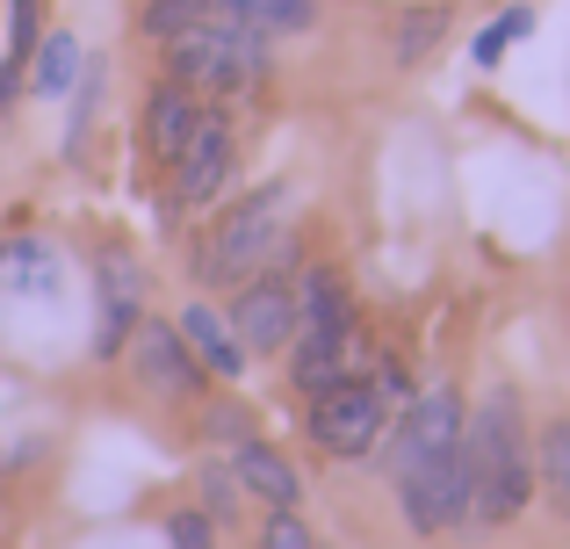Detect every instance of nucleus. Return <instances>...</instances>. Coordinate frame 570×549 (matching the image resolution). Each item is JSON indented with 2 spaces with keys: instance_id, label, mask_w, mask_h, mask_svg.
Here are the masks:
<instances>
[{
  "instance_id": "1",
  "label": "nucleus",
  "mask_w": 570,
  "mask_h": 549,
  "mask_svg": "<svg viewBox=\"0 0 570 549\" xmlns=\"http://www.w3.org/2000/svg\"><path fill=\"white\" fill-rule=\"evenodd\" d=\"M462 470H470V521L505 528L534 499V449L520 434V398L484 391L462 420Z\"/></svg>"
},
{
  "instance_id": "2",
  "label": "nucleus",
  "mask_w": 570,
  "mask_h": 549,
  "mask_svg": "<svg viewBox=\"0 0 570 549\" xmlns=\"http://www.w3.org/2000/svg\"><path fill=\"white\" fill-rule=\"evenodd\" d=\"M275 66V43L253 37V29H188L167 43V72L188 95L217 101V95H253Z\"/></svg>"
},
{
  "instance_id": "3",
  "label": "nucleus",
  "mask_w": 570,
  "mask_h": 549,
  "mask_svg": "<svg viewBox=\"0 0 570 549\" xmlns=\"http://www.w3.org/2000/svg\"><path fill=\"white\" fill-rule=\"evenodd\" d=\"M282 217H289V196L282 188H253V196H238L232 210L209 225V239H203V282H253V275H267V261H275V246H282Z\"/></svg>"
},
{
  "instance_id": "4",
  "label": "nucleus",
  "mask_w": 570,
  "mask_h": 549,
  "mask_svg": "<svg viewBox=\"0 0 570 549\" xmlns=\"http://www.w3.org/2000/svg\"><path fill=\"white\" fill-rule=\"evenodd\" d=\"M397 507H404V521H412L419 536H448V528L470 521V470H462V441L397 470Z\"/></svg>"
},
{
  "instance_id": "5",
  "label": "nucleus",
  "mask_w": 570,
  "mask_h": 549,
  "mask_svg": "<svg viewBox=\"0 0 570 549\" xmlns=\"http://www.w3.org/2000/svg\"><path fill=\"white\" fill-rule=\"evenodd\" d=\"M383 427H390V405L376 398L368 376H347V383L311 398V441L325 455H368L383 441Z\"/></svg>"
},
{
  "instance_id": "6",
  "label": "nucleus",
  "mask_w": 570,
  "mask_h": 549,
  "mask_svg": "<svg viewBox=\"0 0 570 549\" xmlns=\"http://www.w3.org/2000/svg\"><path fill=\"white\" fill-rule=\"evenodd\" d=\"M167 167H174V210H209V203L232 188V174H238V138L209 116Z\"/></svg>"
},
{
  "instance_id": "7",
  "label": "nucleus",
  "mask_w": 570,
  "mask_h": 549,
  "mask_svg": "<svg viewBox=\"0 0 570 549\" xmlns=\"http://www.w3.org/2000/svg\"><path fill=\"white\" fill-rule=\"evenodd\" d=\"M246 354H275L296 340V282L289 275H253L238 282V304L224 311Z\"/></svg>"
},
{
  "instance_id": "8",
  "label": "nucleus",
  "mask_w": 570,
  "mask_h": 549,
  "mask_svg": "<svg viewBox=\"0 0 570 549\" xmlns=\"http://www.w3.org/2000/svg\"><path fill=\"white\" fill-rule=\"evenodd\" d=\"M209 116H217V109H209L203 95H188L181 80L153 87V101H145V153H153V159H174L195 130L209 124Z\"/></svg>"
},
{
  "instance_id": "9",
  "label": "nucleus",
  "mask_w": 570,
  "mask_h": 549,
  "mask_svg": "<svg viewBox=\"0 0 570 549\" xmlns=\"http://www.w3.org/2000/svg\"><path fill=\"white\" fill-rule=\"evenodd\" d=\"M145 275L130 268L124 254H109L101 261V325H95V354H124V340L138 333V318H145Z\"/></svg>"
},
{
  "instance_id": "10",
  "label": "nucleus",
  "mask_w": 570,
  "mask_h": 549,
  "mask_svg": "<svg viewBox=\"0 0 570 549\" xmlns=\"http://www.w3.org/2000/svg\"><path fill=\"white\" fill-rule=\"evenodd\" d=\"M138 369L145 383H159V391H203V362L188 354L181 325H159V318H138Z\"/></svg>"
},
{
  "instance_id": "11",
  "label": "nucleus",
  "mask_w": 570,
  "mask_h": 549,
  "mask_svg": "<svg viewBox=\"0 0 570 549\" xmlns=\"http://www.w3.org/2000/svg\"><path fill=\"white\" fill-rule=\"evenodd\" d=\"M174 325H181L188 354L203 362V376H217V383H238V376H246V347H238L232 318H217L209 304H188V311H181Z\"/></svg>"
},
{
  "instance_id": "12",
  "label": "nucleus",
  "mask_w": 570,
  "mask_h": 549,
  "mask_svg": "<svg viewBox=\"0 0 570 549\" xmlns=\"http://www.w3.org/2000/svg\"><path fill=\"white\" fill-rule=\"evenodd\" d=\"M217 29H253V37H304L318 22V0H209Z\"/></svg>"
},
{
  "instance_id": "13",
  "label": "nucleus",
  "mask_w": 570,
  "mask_h": 549,
  "mask_svg": "<svg viewBox=\"0 0 570 549\" xmlns=\"http://www.w3.org/2000/svg\"><path fill=\"white\" fill-rule=\"evenodd\" d=\"M232 478L246 484V492H261L267 507H296V499H304V478H296V463H289L282 449H267V441H246V449H238Z\"/></svg>"
},
{
  "instance_id": "14",
  "label": "nucleus",
  "mask_w": 570,
  "mask_h": 549,
  "mask_svg": "<svg viewBox=\"0 0 570 549\" xmlns=\"http://www.w3.org/2000/svg\"><path fill=\"white\" fill-rule=\"evenodd\" d=\"M58 290V254L43 239H0V304L8 296H51Z\"/></svg>"
},
{
  "instance_id": "15",
  "label": "nucleus",
  "mask_w": 570,
  "mask_h": 549,
  "mask_svg": "<svg viewBox=\"0 0 570 549\" xmlns=\"http://www.w3.org/2000/svg\"><path fill=\"white\" fill-rule=\"evenodd\" d=\"M37 37H43L37 0H8V37H0V109H8V101L22 95L29 58H37Z\"/></svg>"
},
{
  "instance_id": "16",
  "label": "nucleus",
  "mask_w": 570,
  "mask_h": 549,
  "mask_svg": "<svg viewBox=\"0 0 570 549\" xmlns=\"http://www.w3.org/2000/svg\"><path fill=\"white\" fill-rule=\"evenodd\" d=\"M80 66H87L80 37H72V29H43V37H37V58H29V87H37L43 101H58V95H72Z\"/></svg>"
},
{
  "instance_id": "17",
  "label": "nucleus",
  "mask_w": 570,
  "mask_h": 549,
  "mask_svg": "<svg viewBox=\"0 0 570 549\" xmlns=\"http://www.w3.org/2000/svg\"><path fill=\"white\" fill-rule=\"evenodd\" d=\"M534 492L570 521V420H549L534 441Z\"/></svg>"
},
{
  "instance_id": "18",
  "label": "nucleus",
  "mask_w": 570,
  "mask_h": 549,
  "mask_svg": "<svg viewBox=\"0 0 570 549\" xmlns=\"http://www.w3.org/2000/svg\"><path fill=\"white\" fill-rule=\"evenodd\" d=\"M441 37H448V8H412V14L397 22V43H390V58H397V66H419V58H426Z\"/></svg>"
},
{
  "instance_id": "19",
  "label": "nucleus",
  "mask_w": 570,
  "mask_h": 549,
  "mask_svg": "<svg viewBox=\"0 0 570 549\" xmlns=\"http://www.w3.org/2000/svg\"><path fill=\"white\" fill-rule=\"evenodd\" d=\"M528 29H534V8H505V14H491L484 37L470 43V58H476V66H499V51H505V43H520Z\"/></svg>"
},
{
  "instance_id": "20",
  "label": "nucleus",
  "mask_w": 570,
  "mask_h": 549,
  "mask_svg": "<svg viewBox=\"0 0 570 549\" xmlns=\"http://www.w3.org/2000/svg\"><path fill=\"white\" fill-rule=\"evenodd\" d=\"M261 549H318V542H311V528L296 521V507H275L267 528H261Z\"/></svg>"
},
{
  "instance_id": "21",
  "label": "nucleus",
  "mask_w": 570,
  "mask_h": 549,
  "mask_svg": "<svg viewBox=\"0 0 570 549\" xmlns=\"http://www.w3.org/2000/svg\"><path fill=\"white\" fill-rule=\"evenodd\" d=\"M167 542L174 549H217V528H209V513H174V521H167Z\"/></svg>"
},
{
  "instance_id": "22",
  "label": "nucleus",
  "mask_w": 570,
  "mask_h": 549,
  "mask_svg": "<svg viewBox=\"0 0 570 549\" xmlns=\"http://www.w3.org/2000/svg\"><path fill=\"white\" fill-rule=\"evenodd\" d=\"M203 492H209V513H217V521L238 507V478H232V470H209V478H203Z\"/></svg>"
}]
</instances>
